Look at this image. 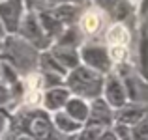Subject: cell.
I'll list each match as a JSON object with an SVG mask.
<instances>
[{"instance_id":"4","label":"cell","mask_w":148,"mask_h":140,"mask_svg":"<svg viewBox=\"0 0 148 140\" xmlns=\"http://www.w3.org/2000/svg\"><path fill=\"white\" fill-rule=\"evenodd\" d=\"M66 114L71 116L75 122L83 123V122H86L88 116H90V108H88V105L84 103V99L73 97V99H69L68 105H66Z\"/></svg>"},{"instance_id":"8","label":"cell","mask_w":148,"mask_h":140,"mask_svg":"<svg viewBox=\"0 0 148 140\" xmlns=\"http://www.w3.org/2000/svg\"><path fill=\"white\" fill-rule=\"evenodd\" d=\"M107 41L111 43V47H126L130 41V32L122 22H116L109 28L107 32Z\"/></svg>"},{"instance_id":"17","label":"cell","mask_w":148,"mask_h":140,"mask_svg":"<svg viewBox=\"0 0 148 140\" xmlns=\"http://www.w3.org/2000/svg\"><path fill=\"white\" fill-rule=\"evenodd\" d=\"M4 129H6V118H4V114L0 112V135L4 133Z\"/></svg>"},{"instance_id":"18","label":"cell","mask_w":148,"mask_h":140,"mask_svg":"<svg viewBox=\"0 0 148 140\" xmlns=\"http://www.w3.org/2000/svg\"><path fill=\"white\" fill-rule=\"evenodd\" d=\"M13 140H36V138H32V137H28V135H21V137H15Z\"/></svg>"},{"instance_id":"12","label":"cell","mask_w":148,"mask_h":140,"mask_svg":"<svg viewBox=\"0 0 148 140\" xmlns=\"http://www.w3.org/2000/svg\"><path fill=\"white\" fill-rule=\"evenodd\" d=\"M54 56H56V60H58L60 65H66V67H69V69H77L79 58H77V54H73L71 50H56Z\"/></svg>"},{"instance_id":"15","label":"cell","mask_w":148,"mask_h":140,"mask_svg":"<svg viewBox=\"0 0 148 140\" xmlns=\"http://www.w3.org/2000/svg\"><path fill=\"white\" fill-rule=\"evenodd\" d=\"M8 99H10V93H8L6 86H2V84H0V105H4Z\"/></svg>"},{"instance_id":"19","label":"cell","mask_w":148,"mask_h":140,"mask_svg":"<svg viewBox=\"0 0 148 140\" xmlns=\"http://www.w3.org/2000/svg\"><path fill=\"white\" fill-rule=\"evenodd\" d=\"M0 36H2V22H0Z\"/></svg>"},{"instance_id":"6","label":"cell","mask_w":148,"mask_h":140,"mask_svg":"<svg viewBox=\"0 0 148 140\" xmlns=\"http://www.w3.org/2000/svg\"><path fill=\"white\" fill-rule=\"evenodd\" d=\"M83 58H84V62H86V65H90V67H94V69H107L109 60H111L109 54L101 52V49H94V47L84 49Z\"/></svg>"},{"instance_id":"1","label":"cell","mask_w":148,"mask_h":140,"mask_svg":"<svg viewBox=\"0 0 148 140\" xmlns=\"http://www.w3.org/2000/svg\"><path fill=\"white\" fill-rule=\"evenodd\" d=\"M68 86L79 95V99L84 97H96L103 88V77L92 69H75L68 77Z\"/></svg>"},{"instance_id":"13","label":"cell","mask_w":148,"mask_h":140,"mask_svg":"<svg viewBox=\"0 0 148 140\" xmlns=\"http://www.w3.org/2000/svg\"><path fill=\"white\" fill-rule=\"evenodd\" d=\"M103 135V127H94V125H86V129L79 135V140H98Z\"/></svg>"},{"instance_id":"2","label":"cell","mask_w":148,"mask_h":140,"mask_svg":"<svg viewBox=\"0 0 148 140\" xmlns=\"http://www.w3.org/2000/svg\"><path fill=\"white\" fill-rule=\"evenodd\" d=\"M53 125L45 116H34L28 120V137L36 140H51Z\"/></svg>"},{"instance_id":"16","label":"cell","mask_w":148,"mask_h":140,"mask_svg":"<svg viewBox=\"0 0 148 140\" xmlns=\"http://www.w3.org/2000/svg\"><path fill=\"white\" fill-rule=\"evenodd\" d=\"M98 140H118V137H116L114 133H111V131H103V135H101Z\"/></svg>"},{"instance_id":"9","label":"cell","mask_w":148,"mask_h":140,"mask_svg":"<svg viewBox=\"0 0 148 140\" xmlns=\"http://www.w3.org/2000/svg\"><path fill=\"white\" fill-rule=\"evenodd\" d=\"M54 127H56L58 131H62V133H66V135L81 131V123L75 122V120H73L71 116H68L66 112H56V114H54Z\"/></svg>"},{"instance_id":"11","label":"cell","mask_w":148,"mask_h":140,"mask_svg":"<svg viewBox=\"0 0 148 140\" xmlns=\"http://www.w3.org/2000/svg\"><path fill=\"white\" fill-rule=\"evenodd\" d=\"M101 13L98 10H90L83 15L81 19V28H83L84 34H96L101 28Z\"/></svg>"},{"instance_id":"5","label":"cell","mask_w":148,"mask_h":140,"mask_svg":"<svg viewBox=\"0 0 148 140\" xmlns=\"http://www.w3.org/2000/svg\"><path fill=\"white\" fill-rule=\"evenodd\" d=\"M19 13H21V2H19V0H11V2L2 4V6H0V15H2L4 22H6V26L10 30L17 28Z\"/></svg>"},{"instance_id":"7","label":"cell","mask_w":148,"mask_h":140,"mask_svg":"<svg viewBox=\"0 0 148 140\" xmlns=\"http://www.w3.org/2000/svg\"><path fill=\"white\" fill-rule=\"evenodd\" d=\"M111 82L107 84V90H105V93H107V101L112 105V107H122L124 103H126V92H124V86L118 82V79H109Z\"/></svg>"},{"instance_id":"3","label":"cell","mask_w":148,"mask_h":140,"mask_svg":"<svg viewBox=\"0 0 148 140\" xmlns=\"http://www.w3.org/2000/svg\"><path fill=\"white\" fill-rule=\"evenodd\" d=\"M68 101H69V92L64 88H53L43 97V105L47 110H58V108L66 107Z\"/></svg>"},{"instance_id":"10","label":"cell","mask_w":148,"mask_h":140,"mask_svg":"<svg viewBox=\"0 0 148 140\" xmlns=\"http://www.w3.org/2000/svg\"><path fill=\"white\" fill-rule=\"evenodd\" d=\"M41 77L40 75H30L28 80H26V103L28 105H36L38 101L41 99Z\"/></svg>"},{"instance_id":"14","label":"cell","mask_w":148,"mask_h":140,"mask_svg":"<svg viewBox=\"0 0 148 140\" xmlns=\"http://www.w3.org/2000/svg\"><path fill=\"white\" fill-rule=\"evenodd\" d=\"M109 58H111L112 62H122L124 58H126V47H111Z\"/></svg>"}]
</instances>
